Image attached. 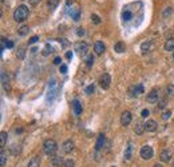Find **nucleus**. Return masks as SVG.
Wrapping results in <instances>:
<instances>
[{
  "label": "nucleus",
  "mask_w": 174,
  "mask_h": 167,
  "mask_svg": "<svg viewBox=\"0 0 174 167\" xmlns=\"http://www.w3.org/2000/svg\"><path fill=\"white\" fill-rule=\"evenodd\" d=\"M28 15H30V10H28L25 5H19L18 8L15 10V12H13V19H15V22L18 23H23L25 19L28 18Z\"/></svg>",
  "instance_id": "1"
},
{
  "label": "nucleus",
  "mask_w": 174,
  "mask_h": 167,
  "mask_svg": "<svg viewBox=\"0 0 174 167\" xmlns=\"http://www.w3.org/2000/svg\"><path fill=\"white\" fill-rule=\"evenodd\" d=\"M131 119H133V115H131L130 111H123L121 115V123L122 126H129L131 123Z\"/></svg>",
  "instance_id": "6"
},
{
  "label": "nucleus",
  "mask_w": 174,
  "mask_h": 167,
  "mask_svg": "<svg viewBox=\"0 0 174 167\" xmlns=\"http://www.w3.org/2000/svg\"><path fill=\"white\" fill-rule=\"evenodd\" d=\"M75 51H76V52H78L81 56L86 55L87 51H88V44H87V43H84V42H78V43L75 44Z\"/></svg>",
  "instance_id": "4"
},
{
  "label": "nucleus",
  "mask_w": 174,
  "mask_h": 167,
  "mask_svg": "<svg viewBox=\"0 0 174 167\" xmlns=\"http://www.w3.org/2000/svg\"><path fill=\"white\" fill-rule=\"evenodd\" d=\"M150 115V111L149 110H146V108H145V110H142V112H141V116L142 118H147Z\"/></svg>",
  "instance_id": "36"
},
{
  "label": "nucleus",
  "mask_w": 174,
  "mask_h": 167,
  "mask_svg": "<svg viewBox=\"0 0 174 167\" xmlns=\"http://www.w3.org/2000/svg\"><path fill=\"white\" fill-rule=\"evenodd\" d=\"M64 166H66V167H74V166H75V163H74V160L67 159V160L64 162Z\"/></svg>",
  "instance_id": "34"
},
{
  "label": "nucleus",
  "mask_w": 174,
  "mask_h": 167,
  "mask_svg": "<svg viewBox=\"0 0 174 167\" xmlns=\"http://www.w3.org/2000/svg\"><path fill=\"white\" fill-rule=\"evenodd\" d=\"M7 138H8V134L5 131H1V134H0V147L4 148L5 145H7Z\"/></svg>",
  "instance_id": "17"
},
{
  "label": "nucleus",
  "mask_w": 174,
  "mask_h": 167,
  "mask_svg": "<svg viewBox=\"0 0 174 167\" xmlns=\"http://www.w3.org/2000/svg\"><path fill=\"white\" fill-rule=\"evenodd\" d=\"M105 143H106V136H105V134H99L98 139H96V145H95L96 151H99L102 147H105Z\"/></svg>",
  "instance_id": "11"
},
{
  "label": "nucleus",
  "mask_w": 174,
  "mask_h": 167,
  "mask_svg": "<svg viewBox=\"0 0 174 167\" xmlns=\"http://www.w3.org/2000/svg\"><path fill=\"white\" fill-rule=\"evenodd\" d=\"M110 83H111V78L109 74H103L101 76V80H99V84H101V87L103 88V90H107V88L110 87Z\"/></svg>",
  "instance_id": "5"
},
{
  "label": "nucleus",
  "mask_w": 174,
  "mask_h": 167,
  "mask_svg": "<svg viewBox=\"0 0 174 167\" xmlns=\"http://www.w3.org/2000/svg\"><path fill=\"white\" fill-rule=\"evenodd\" d=\"M131 16H133V13H131L129 10H127V11H123V13H122V18H123L125 22H130V20H131Z\"/></svg>",
  "instance_id": "27"
},
{
  "label": "nucleus",
  "mask_w": 174,
  "mask_h": 167,
  "mask_svg": "<svg viewBox=\"0 0 174 167\" xmlns=\"http://www.w3.org/2000/svg\"><path fill=\"white\" fill-rule=\"evenodd\" d=\"M141 94H143V86L142 84H138L131 88V96H138Z\"/></svg>",
  "instance_id": "14"
},
{
  "label": "nucleus",
  "mask_w": 174,
  "mask_h": 167,
  "mask_svg": "<svg viewBox=\"0 0 174 167\" xmlns=\"http://www.w3.org/2000/svg\"><path fill=\"white\" fill-rule=\"evenodd\" d=\"M86 64H87V67H93V64H94V55H88L87 56Z\"/></svg>",
  "instance_id": "30"
},
{
  "label": "nucleus",
  "mask_w": 174,
  "mask_h": 167,
  "mask_svg": "<svg viewBox=\"0 0 174 167\" xmlns=\"http://www.w3.org/2000/svg\"><path fill=\"white\" fill-rule=\"evenodd\" d=\"M43 151L47 155H54L56 151V142L54 139H47L43 143Z\"/></svg>",
  "instance_id": "2"
},
{
  "label": "nucleus",
  "mask_w": 174,
  "mask_h": 167,
  "mask_svg": "<svg viewBox=\"0 0 174 167\" xmlns=\"http://www.w3.org/2000/svg\"><path fill=\"white\" fill-rule=\"evenodd\" d=\"M72 108H74V114L75 115H81L82 114V104L78 99H74L72 102Z\"/></svg>",
  "instance_id": "13"
},
{
  "label": "nucleus",
  "mask_w": 174,
  "mask_h": 167,
  "mask_svg": "<svg viewBox=\"0 0 174 167\" xmlns=\"http://www.w3.org/2000/svg\"><path fill=\"white\" fill-rule=\"evenodd\" d=\"M91 20H93V23H95V24H101V22H102L101 18H99L98 15H94V13L91 15Z\"/></svg>",
  "instance_id": "32"
},
{
  "label": "nucleus",
  "mask_w": 174,
  "mask_h": 167,
  "mask_svg": "<svg viewBox=\"0 0 174 167\" xmlns=\"http://www.w3.org/2000/svg\"><path fill=\"white\" fill-rule=\"evenodd\" d=\"M60 163H62V158H59V157L52 158V165H54V166H59Z\"/></svg>",
  "instance_id": "33"
},
{
  "label": "nucleus",
  "mask_w": 174,
  "mask_h": 167,
  "mask_svg": "<svg viewBox=\"0 0 174 167\" xmlns=\"http://www.w3.org/2000/svg\"><path fill=\"white\" fill-rule=\"evenodd\" d=\"M157 127H158V125H157V122L153 119L147 120V122L145 123V131H147V132H154L157 130Z\"/></svg>",
  "instance_id": "8"
},
{
  "label": "nucleus",
  "mask_w": 174,
  "mask_h": 167,
  "mask_svg": "<svg viewBox=\"0 0 174 167\" xmlns=\"http://www.w3.org/2000/svg\"><path fill=\"white\" fill-rule=\"evenodd\" d=\"M158 99H159V90H157V88H154V90H152L147 94V102L149 103H155L158 102Z\"/></svg>",
  "instance_id": "7"
},
{
  "label": "nucleus",
  "mask_w": 174,
  "mask_h": 167,
  "mask_svg": "<svg viewBox=\"0 0 174 167\" xmlns=\"http://www.w3.org/2000/svg\"><path fill=\"white\" fill-rule=\"evenodd\" d=\"M76 34H78L79 36H83V35H84V30H83V28H78V31H76Z\"/></svg>",
  "instance_id": "40"
},
{
  "label": "nucleus",
  "mask_w": 174,
  "mask_h": 167,
  "mask_svg": "<svg viewBox=\"0 0 174 167\" xmlns=\"http://www.w3.org/2000/svg\"><path fill=\"white\" fill-rule=\"evenodd\" d=\"M114 50H115V52L122 54V52H125V51H126V45H125V43L118 42L115 45H114Z\"/></svg>",
  "instance_id": "16"
},
{
  "label": "nucleus",
  "mask_w": 174,
  "mask_h": 167,
  "mask_svg": "<svg viewBox=\"0 0 174 167\" xmlns=\"http://www.w3.org/2000/svg\"><path fill=\"white\" fill-rule=\"evenodd\" d=\"M71 16H72V19L75 20V22H78V20H79V16H81V11H76V12L72 13Z\"/></svg>",
  "instance_id": "35"
},
{
  "label": "nucleus",
  "mask_w": 174,
  "mask_h": 167,
  "mask_svg": "<svg viewBox=\"0 0 174 167\" xmlns=\"http://www.w3.org/2000/svg\"><path fill=\"white\" fill-rule=\"evenodd\" d=\"M166 95H167V98H174V86L173 84H169L166 87Z\"/></svg>",
  "instance_id": "25"
},
{
  "label": "nucleus",
  "mask_w": 174,
  "mask_h": 167,
  "mask_svg": "<svg viewBox=\"0 0 174 167\" xmlns=\"http://www.w3.org/2000/svg\"><path fill=\"white\" fill-rule=\"evenodd\" d=\"M59 42H60V44H63V45H68V42H66V39H59Z\"/></svg>",
  "instance_id": "45"
},
{
  "label": "nucleus",
  "mask_w": 174,
  "mask_h": 167,
  "mask_svg": "<svg viewBox=\"0 0 174 167\" xmlns=\"http://www.w3.org/2000/svg\"><path fill=\"white\" fill-rule=\"evenodd\" d=\"M153 154H154L153 147H150V146L146 145V146H143V147L141 148V158H142V159H145V160L152 159Z\"/></svg>",
  "instance_id": "3"
},
{
  "label": "nucleus",
  "mask_w": 174,
  "mask_h": 167,
  "mask_svg": "<svg viewBox=\"0 0 174 167\" xmlns=\"http://www.w3.org/2000/svg\"><path fill=\"white\" fill-rule=\"evenodd\" d=\"M60 63H62V59L59 56H56L55 59H54V64H60Z\"/></svg>",
  "instance_id": "39"
},
{
  "label": "nucleus",
  "mask_w": 174,
  "mask_h": 167,
  "mask_svg": "<svg viewBox=\"0 0 174 167\" xmlns=\"http://www.w3.org/2000/svg\"><path fill=\"white\" fill-rule=\"evenodd\" d=\"M165 51H174V39H167L166 43H165Z\"/></svg>",
  "instance_id": "18"
},
{
  "label": "nucleus",
  "mask_w": 174,
  "mask_h": 167,
  "mask_svg": "<svg viewBox=\"0 0 174 167\" xmlns=\"http://www.w3.org/2000/svg\"><path fill=\"white\" fill-rule=\"evenodd\" d=\"M1 1H4V0H1Z\"/></svg>",
  "instance_id": "47"
},
{
  "label": "nucleus",
  "mask_w": 174,
  "mask_h": 167,
  "mask_svg": "<svg viewBox=\"0 0 174 167\" xmlns=\"http://www.w3.org/2000/svg\"><path fill=\"white\" fill-rule=\"evenodd\" d=\"M60 72L62 74H67V66H66V64L60 66Z\"/></svg>",
  "instance_id": "38"
},
{
  "label": "nucleus",
  "mask_w": 174,
  "mask_h": 167,
  "mask_svg": "<svg viewBox=\"0 0 174 167\" xmlns=\"http://www.w3.org/2000/svg\"><path fill=\"white\" fill-rule=\"evenodd\" d=\"M84 92H86L87 95H91V94H94V92H95V86H94V84H90V86H87V87H86V90H84Z\"/></svg>",
  "instance_id": "29"
},
{
  "label": "nucleus",
  "mask_w": 174,
  "mask_h": 167,
  "mask_svg": "<svg viewBox=\"0 0 174 167\" xmlns=\"http://www.w3.org/2000/svg\"><path fill=\"white\" fill-rule=\"evenodd\" d=\"M5 162H7V152L4 151V148H1V151H0V166L4 167Z\"/></svg>",
  "instance_id": "19"
},
{
  "label": "nucleus",
  "mask_w": 174,
  "mask_h": 167,
  "mask_svg": "<svg viewBox=\"0 0 174 167\" xmlns=\"http://www.w3.org/2000/svg\"><path fill=\"white\" fill-rule=\"evenodd\" d=\"M170 116H172V111H170V110H166L164 114H162V119H164V120L170 119Z\"/></svg>",
  "instance_id": "31"
},
{
  "label": "nucleus",
  "mask_w": 174,
  "mask_h": 167,
  "mask_svg": "<svg viewBox=\"0 0 174 167\" xmlns=\"http://www.w3.org/2000/svg\"><path fill=\"white\" fill-rule=\"evenodd\" d=\"M38 40H39V37H38V36H32L30 40H28V43H30V44H34V43H36Z\"/></svg>",
  "instance_id": "37"
},
{
  "label": "nucleus",
  "mask_w": 174,
  "mask_h": 167,
  "mask_svg": "<svg viewBox=\"0 0 174 167\" xmlns=\"http://www.w3.org/2000/svg\"><path fill=\"white\" fill-rule=\"evenodd\" d=\"M18 57H20V59H23V57H24V50H19Z\"/></svg>",
  "instance_id": "41"
},
{
  "label": "nucleus",
  "mask_w": 174,
  "mask_h": 167,
  "mask_svg": "<svg viewBox=\"0 0 174 167\" xmlns=\"http://www.w3.org/2000/svg\"><path fill=\"white\" fill-rule=\"evenodd\" d=\"M134 131H135L137 135H142L145 131V125H142V123H137L135 127H134Z\"/></svg>",
  "instance_id": "20"
},
{
  "label": "nucleus",
  "mask_w": 174,
  "mask_h": 167,
  "mask_svg": "<svg viewBox=\"0 0 174 167\" xmlns=\"http://www.w3.org/2000/svg\"><path fill=\"white\" fill-rule=\"evenodd\" d=\"M154 167H162L161 165H158V163H157V165H154Z\"/></svg>",
  "instance_id": "46"
},
{
  "label": "nucleus",
  "mask_w": 174,
  "mask_h": 167,
  "mask_svg": "<svg viewBox=\"0 0 174 167\" xmlns=\"http://www.w3.org/2000/svg\"><path fill=\"white\" fill-rule=\"evenodd\" d=\"M27 167H40V159H39L38 157L32 158V159L30 160V163H28Z\"/></svg>",
  "instance_id": "21"
},
{
  "label": "nucleus",
  "mask_w": 174,
  "mask_h": 167,
  "mask_svg": "<svg viewBox=\"0 0 174 167\" xmlns=\"http://www.w3.org/2000/svg\"><path fill=\"white\" fill-rule=\"evenodd\" d=\"M52 47H51V44H46V47H44V50H43V52H42V55L43 56H47V55H50L51 52H52Z\"/></svg>",
  "instance_id": "28"
},
{
  "label": "nucleus",
  "mask_w": 174,
  "mask_h": 167,
  "mask_svg": "<svg viewBox=\"0 0 174 167\" xmlns=\"http://www.w3.org/2000/svg\"><path fill=\"white\" fill-rule=\"evenodd\" d=\"M28 32H30V27H28V25H22V27L19 28V31H18V34L20 36H25Z\"/></svg>",
  "instance_id": "22"
},
{
  "label": "nucleus",
  "mask_w": 174,
  "mask_h": 167,
  "mask_svg": "<svg viewBox=\"0 0 174 167\" xmlns=\"http://www.w3.org/2000/svg\"><path fill=\"white\" fill-rule=\"evenodd\" d=\"M40 3V0H30V4L31 5H38Z\"/></svg>",
  "instance_id": "42"
},
{
  "label": "nucleus",
  "mask_w": 174,
  "mask_h": 167,
  "mask_svg": "<svg viewBox=\"0 0 174 167\" xmlns=\"http://www.w3.org/2000/svg\"><path fill=\"white\" fill-rule=\"evenodd\" d=\"M105 51H106V45H105V43L96 42L95 44H94V52H95V55H102Z\"/></svg>",
  "instance_id": "9"
},
{
  "label": "nucleus",
  "mask_w": 174,
  "mask_h": 167,
  "mask_svg": "<svg viewBox=\"0 0 174 167\" xmlns=\"http://www.w3.org/2000/svg\"><path fill=\"white\" fill-rule=\"evenodd\" d=\"M58 3H59V0H48V4H47V7L50 8L51 11H54L56 8V5H58Z\"/></svg>",
  "instance_id": "26"
},
{
  "label": "nucleus",
  "mask_w": 174,
  "mask_h": 167,
  "mask_svg": "<svg viewBox=\"0 0 174 167\" xmlns=\"http://www.w3.org/2000/svg\"><path fill=\"white\" fill-rule=\"evenodd\" d=\"M150 47H152V42H143V43H142V45H141V50H142V52H143V54L149 52Z\"/></svg>",
  "instance_id": "23"
},
{
  "label": "nucleus",
  "mask_w": 174,
  "mask_h": 167,
  "mask_svg": "<svg viewBox=\"0 0 174 167\" xmlns=\"http://www.w3.org/2000/svg\"><path fill=\"white\" fill-rule=\"evenodd\" d=\"M72 150H74V142L72 140H66L63 146H62V151L64 154H70V152H72Z\"/></svg>",
  "instance_id": "10"
},
{
  "label": "nucleus",
  "mask_w": 174,
  "mask_h": 167,
  "mask_svg": "<svg viewBox=\"0 0 174 167\" xmlns=\"http://www.w3.org/2000/svg\"><path fill=\"white\" fill-rule=\"evenodd\" d=\"M1 83H3V87H4V90L8 92V91L11 90V87H10V80H8L7 74H5V72L1 74Z\"/></svg>",
  "instance_id": "15"
},
{
  "label": "nucleus",
  "mask_w": 174,
  "mask_h": 167,
  "mask_svg": "<svg viewBox=\"0 0 174 167\" xmlns=\"http://www.w3.org/2000/svg\"><path fill=\"white\" fill-rule=\"evenodd\" d=\"M159 159H161V162H170L172 160V152L169 151V150H164V151L161 152V155H159Z\"/></svg>",
  "instance_id": "12"
},
{
  "label": "nucleus",
  "mask_w": 174,
  "mask_h": 167,
  "mask_svg": "<svg viewBox=\"0 0 174 167\" xmlns=\"http://www.w3.org/2000/svg\"><path fill=\"white\" fill-rule=\"evenodd\" d=\"M66 57H67V59H68V60H70V59H71V57H72V52H71V51H68V52H67V54H66Z\"/></svg>",
  "instance_id": "44"
},
{
  "label": "nucleus",
  "mask_w": 174,
  "mask_h": 167,
  "mask_svg": "<svg viewBox=\"0 0 174 167\" xmlns=\"http://www.w3.org/2000/svg\"><path fill=\"white\" fill-rule=\"evenodd\" d=\"M131 155H133V147H131V145H129L126 147V151H125V159L130 160L131 159Z\"/></svg>",
  "instance_id": "24"
},
{
  "label": "nucleus",
  "mask_w": 174,
  "mask_h": 167,
  "mask_svg": "<svg viewBox=\"0 0 174 167\" xmlns=\"http://www.w3.org/2000/svg\"><path fill=\"white\" fill-rule=\"evenodd\" d=\"M7 48H12L13 47V42H11V40H7Z\"/></svg>",
  "instance_id": "43"
}]
</instances>
